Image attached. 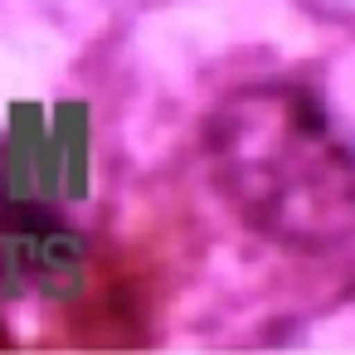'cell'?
I'll use <instances>...</instances> for the list:
<instances>
[{
  "label": "cell",
  "mask_w": 355,
  "mask_h": 355,
  "mask_svg": "<svg viewBox=\"0 0 355 355\" xmlns=\"http://www.w3.org/2000/svg\"><path fill=\"white\" fill-rule=\"evenodd\" d=\"M229 209L268 243L326 253L355 239V141L306 83H243L205 122Z\"/></svg>",
  "instance_id": "6da1fadb"
},
{
  "label": "cell",
  "mask_w": 355,
  "mask_h": 355,
  "mask_svg": "<svg viewBox=\"0 0 355 355\" xmlns=\"http://www.w3.org/2000/svg\"><path fill=\"white\" fill-rule=\"evenodd\" d=\"M88 282V243L49 209L15 200L0 209V292L78 297Z\"/></svg>",
  "instance_id": "7a4b0ae2"
},
{
  "label": "cell",
  "mask_w": 355,
  "mask_h": 355,
  "mask_svg": "<svg viewBox=\"0 0 355 355\" xmlns=\"http://www.w3.org/2000/svg\"><path fill=\"white\" fill-rule=\"evenodd\" d=\"M6 340H10V336H6V331H0V345H6Z\"/></svg>",
  "instance_id": "3957f363"
}]
</instances>
